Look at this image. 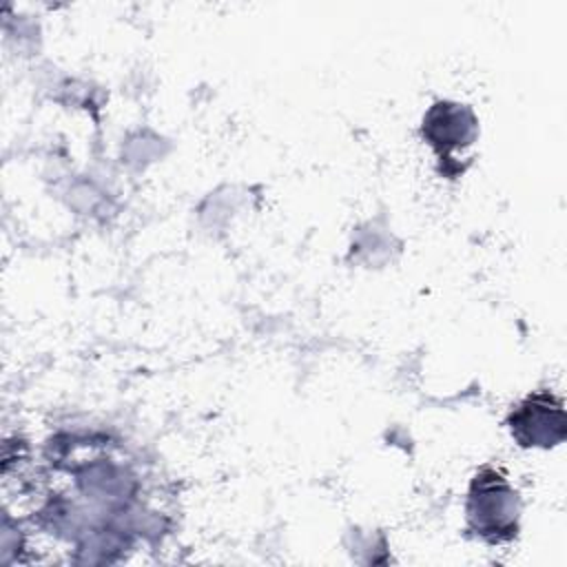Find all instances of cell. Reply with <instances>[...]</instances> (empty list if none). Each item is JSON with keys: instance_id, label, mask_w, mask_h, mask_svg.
Listing matches in <instances>:
<instances>
[{"instance_id": "cell-2", "label": "cell", "mask_w": 567, "mask_h": 567, "mask_svg": "<svg viewBox=\"0 0 567 567\" xmlns=\"http://www.w3.org/2000/svg\"><path fill=\"white\" fill-rule=\"evenodd\" d=\"M507 425L520 447H554L567 434L563 401L549 392H534L512 410Z\"/></svg>"}, {"instance_id": "cell-1", "label": "cell", "mask_w": 567, "mask_h": 567, "mask_svg": "<svg viewBox=\"0 0 567 567\" xmlns=\"http://www.w3.org/2000/svg\"><path fill=\"white\" fill-rule=\"evenodd\" d=\"M465 512L467 529L474 536L496 545L516 536L520 498L503 472L485 465L470 483Z\"/></svg>"}, {"instance_id": "cell-3", "label": "cell", "mask_w": 567, "mask_h": 567, "mask_svg": "<svg viewBox=\"0 0 567 567\" xmlns=\"http://www.w3.org/2000/svg\"><path fill=\"white\" fill-rule=\"evenodd\" d=\"M425 142L434 148L443 164L452 162V153L476 140L478 122L470 106L456 102H434L421 124Z\"/></svg>"}]
</instances>
